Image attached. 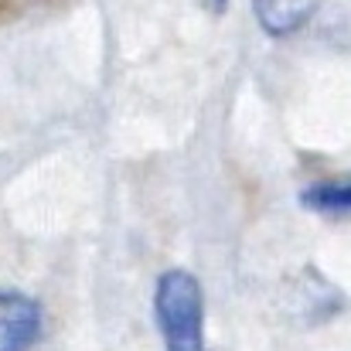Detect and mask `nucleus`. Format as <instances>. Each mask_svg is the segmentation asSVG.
<instances>
[{"label":"nucleus","instance_id":"obj_1","mask_svg":"<svg viewBox=\"0 0 351 351\" xmlns=\"http://www.w3.org/2000/svg\"><path fill=\"white\" fill-rule=\"evenodd\" d=\"M41 338V307L38 300L0 290V351H31Z\"/></svg>","mask_w":351,"mask_h":351},{"label":"nucleus","instance_id":"obj_2","mask_svg":"<svg viewBox=\"0 0 351 351\" xmlns=\"http://www.w3.org/2000/svg\"><path fill=\"white\" fill-rule=\"evenodd\" d=\"M252 7L269 34H293L314 17L317 0H252Z\"/></svg>","mask_w":351,"mask_h":351},{"label":"nucleus","instance_id":"obj_3","mask_svg":"<svg viewBox=\"0 0 351 351\" xmlns=\"http://www.w3.org/2000/svg\"><path fill=\"white\" fill-rule=\"evenodd\" d=\"M348 184L345 181H324V184H314L311 191H307V205L311 208H317V212H324V215H348Z\"/></svg>","mask_w":351,"mask_h":351},{"label":"nucleus","instance_id":"obj_4","mask_svg":"<svg viewBox=\"0 0 351 351\" xmlns=\"http://www.w3.org/2000/svg\"><path fill=\"white\" fill-rule=\"evenodd\" d=\"M167 351H205V338L202 341H164Z\"/></svg>","mask_w":351,"mask_h":351}]
</instances>
